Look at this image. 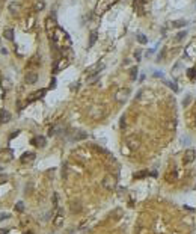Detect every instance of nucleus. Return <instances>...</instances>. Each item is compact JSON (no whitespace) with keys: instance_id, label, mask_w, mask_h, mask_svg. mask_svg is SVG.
<instances>
[{"instance_id":"412c9836","label":"nucleus","mask_w":196,"mask_h":234,"mask_svg":"<svg viewBox=\"0 0 196 234\" xmlns=\"http://www.w3.org/2000/svg\"><path fill=\"white\" fill-rule=\"evenodd\" d=\"M130 79L134 82V80L137 79V67H133V68H130Z\"/></svg>"},{"instance_id":"f03ea898","label":"nucleus","mask_w":196,"mask_h":234,"mask_svg":"<svg viewBox=\"0 0 196 234\" xmlns=\"http://www.w3.org/2000/svg\"><path fill=\"white\" fill-rule=\"evenodd\" d=\"M128 97H130V89L128 88H122L115 94V100H116L118 103H125L128 100Z\"/></svg>"},{"instance_id":"4468645a","label":"nucleus","mask_w":196,"mask_h":234,"mask_svg":"<svg viewBox=\"0 0 196 234\" xmlns=\"http://www.w3.org/2000/svg\"><path fill=\"white\" fill-rule=\"evenodd\" d=\"M20 8H21V5H20V3L12 2V3L9 5V8H8V9H9V12H11L12 15H17V14L20 12Z\"/></svg>"},{"instance_id":"473e14b6","label":"nucleus","mask_w":196,"mask_h":234,"mask_svg":"<svg viewBox=\"0 0 196 234\" xmlns=\"http://www.w3.org/2000/svg\"><path fill=\"white\" fill-rule=\"evenodd\" d=\"M9 218V214L8 213H2V216H0V221H3V219H8Z\"/></svg>"},{"instance_id":"a878e982","label":"nucleus","mask_w":196,"mask_h":234,"mask_svg":"<svg viewBox=\"0 0 196 234\" xmlns=\"http://www.w3.org/2000/svg\"><path fill=\"white\" fill-rule=\"evenodd\" d=\"M137 41H139L140 44H146V42H148L146 37H145V35H142V33H139V35H137Z\"/></svg>"},{"instance_id":"b1692460","label":"nucleus","mask_w":196,"mask_h":234,"mask_svg":"<svg viewBox=\"0 0 196 234\" xmlns=\"http://www.w3.org/2000/svg\"><path fill=\"white\" fill-rule=\"evenodd\" d=\"M175 178H176V172H175V171H172V172H169V174L166 175V180H167L169 183H174Z\"/></svg>"},{"instance_id":"ea45409f","label":"nucleus","mask_w":196,"mask_h":234,"mask_svg":"<svg viewBox=\"0 0 196 234\" xmlns=\"http://www.w3.org/2000/svg\"><path fill=\"white\" fill-rule=\"evenodd\" d=\"M0 169H2V168H0Z\"/></svg>"},{"instance_id":"e433bc0d","label":"nucleus","mask_w":196,"mask_h":234,"mask_svg":"<svg viewBox=\"0 0 196 234\" xmlns=\"http://www.w3.org/2000/svg\"><path fill=\"white\" fill-rule=\"evenodd\" d=\"M163 74L162 73H160V71H157V73H154V77H162Z\"/></svg>"},{"instance_id":"aec40b11","label":"nucleus","mask_w":196,"mask_h":234,"mask_svg":"<svg viewBox=\"0 0 196 234\" xmlns=\"http://www.w3.org/2000/svg\"><path fill=\"white\" fill-rule=\"evenodd\" d=\"M148 175H151L148 171H140V172H136L133 177H134L136 180H139V178H145V177H148Z\"/></svg>"},{"instance_id":"ddd939ff","label":"nucleus","mask_w":196,"mask_h":234,"mask_svg":"<svg viewBox=\"0 0 196 234\" xmlns=\"http://www.w3.org/2000/svg\"><path fill=\"white\" fill-rule=\"evenodd\" d=\"M69 207H71V212H73V213H80V212H82V202H80V201L69 202Z\"/></svg>"},{"instance_id":"f257e3e1","label":"nucleus","mask_w":196,"mask_h":234,"mask_svg":"<svg viewBox=\"0 0 196 234\" xmlns=\"http://www.w3.org/2000/svg\"><path fill=\"white\" fill-rule=\"evenodd\" d=\"M116 184H118V178L112 174H107L103 178V187L106 190H115V189H116Z\"/></svg>"},{"instance_id":"7ed1b4c3","label":"nucleus","mask_w":196,"mask_h":234,"mask_svg":"<svg viewBox=\"0 0 196 234\" xmlns=\"http://www.w3.org/2000/svg\"><path fill=\"white\" fill-rule=\"evenodd\" d=\"M139 145H140V142H139V139H137L136 136H130V138L127 139V147H128L130 150L136 151V150L139 148Z\"/></svg>"},{"instance_id":"7c9ffc66","label":"nucleus","mask_w":196,"mask_h":234,"mask_svg":"<svg viewBox=\"0 0 196 234\" xmlns=\"http://www.w3.org/2000/svg\"><path fill=\"white\" fill-rule=\"evenodd\" d=\"M53 88H56V79L55 77L51 79V83H50V89H53Z\"/></svg>"},{"instance_id":"4be33fe9","label":"nucleus","mask_w":196,"mask_h":234,"mask_svg":"<svg viewBox=\"0 0 196 234\" xmlns=\"http://www.w3.org/2000/svg\"><path fill=\"white\" fill-rule=\"evenodd\" d=\"M97 38H98V33H97V32H92V33H91V37H89V47H92V46H94L95 41H97Z\"/></svg>"},{"instance_id":"a19ab883","label":"nucleus","mask_w":196,"mask_h":234,"mask_svg":"<svg viewBox=\"0 0 196 234\" xmlns=\"http://www.w3.org/2000/svg\"><path fill=\"white\" fill-rule=\"evenodd\" d=\"M3 2H5V0H3Z\"/></svg>"},{"instance_id":"4c0bfd02","label":"nucleus","mask_w":196,"mask_h":234,"mask_svg":"<svg viewBox=\"0 0 196 234\" xmlns=\"http://www.w3.org/2000/svg\"><path fill=\"white\" fill-rule=\"evenodd\" d=\"M0 234H8V231H6V230H3V228H2V230H0Z\"/></svg>"},{"instance_id":"393cba45","label":"nucleus","mask_w":196,"mask_h":234,"mask_svg":"<svg viewBox=\"0 0 196 234\" xmlns=\"http://www.w3.org/2000/svg\"><path fill=\"white\" fill-rule=\"evenodd\" d=\"M164 85H166V86H169V88H171V89H172L174 92H176V91H178V86H176L175 83H172V82H169V80H164Z\"/></svg>"},{"instance_id":"c85d7f7f","label":"nucleus","mask_w":196,"mask_h":234,"mask_svg":"<svg viewBox=\"0 0 196 234\" xmlns=\"http://www.w3.org/2000/svg\"><path fill=\"white\" fill-rule=\"evenodd\" d=\"M8 181V175L6 174H0V184H3Z\"/></svg>"},{"instance_id":"f3484780","label":"nucleus","mask_w":196,"mask_h":234,"mask_svg":"<svg viewBox=\"0 0 196 234\" xmlns=\"http://www.w3.org/2000/svg\"><path fill=\"white\" fill-rule=\"evenodd\" d=\"M3 37H5L8 41H14V30H12V29H5V30H3Z\"/></svg>"},{"instance_id":"c9c22d12","label":"nucleus","mask_w":196,"mask_h":234,"mask_svg":"<svg viewBox=\"0 0 196 234\" xmlns=\"http://www.w3.org/2000/svg\"><path fill=\"white\" fill-rule=\"evenodd\" d=\"M134 56H136V60H140V51H139V50L134 53Z\"/></svg>"},{"instance_id":"f8f14e48","label":"nucleus","mask_w":196,"mask_h":234,"mask_svg":"<svg viewBox=\"0 0 196 234\" xmlns=\"http://www.w3.org/2000/svg\"><path fill=\"white\" fill-rule=\"evenodd\" d=\"M46 92H47V89H39V91L33 92V95H30V97H29V100H27V101H35V100H38V98L44 97V94H46Z\"/></svg>"},{"instance_id":"dca6fc26","label":"nucleus","mask_w":196,"mask_h":234,"mask_svg":"<svg viewBox=\"0 0 196 234\" xmlns=\"http://www.w3.org/2000/svg\"><path fill=\"white\" fill-rule=\"evenodd\" d=\"M44 8H46V2L44 0H35V5H33V9L36 11V12H39V11H42Z\"/></svg>"},{"instance_id":"39448f33","label":"nucleus","mask_w":196,"mask_h":234,"mask_svg":"<svg viewBox=\"0 0 196 234\" xmlns=\"http://www.w3.org/2000/svg\"><path fill=\"white\" fill-rule=\"evenodd\" d=\"M35 152H24V154L21 156V159H20V162L23 165H29V163H32V162L35 160Z\"/></svg>"},{"instance_id":"9b49d317","label":"nucleus","mask_w":196,"mask_h":234,"mask_svg":"<svg viewBox=\"0 0 196 234\" xmlns=\"http://www.w3.org/2000/svg\"><path fill=\"white\" fill-rule=\"evenodd\" d=\"M86 138H88L86 131H83V130H74V134H73L74 141H82V139H86Z\"/></svg>"},{"instance_id":"c756f323","label":"nucleus","mask_w":196,"mask_h":234,"mask_svg":"<svg viewBox=\"0 0 196 234\" xmlns=\"http://www.w3.org/2000/svg\"><path fill=\"white\" fill-rule=\"evenodd\" d=\"M186 33H187L186 30H183V32H180V33H178V35H176V41H181V39L186 37Z\"/></svg>"},{"instance_id":"5701e85b","label":"nucleus","mask_w":196,"mask_h":234,"mask_svg":"<svg viewBox=\"0 0 196 234\" xmlns=\"http://www.w3.org/2000/svg\"><path fill=\"white\" fill-rule=\"evenodd\" d=\"M187 76L190 80H196V68H189L187 70Z\"/></svg>"},{"instance_id":"cd10ccee","label":"nucleus","mask_w":196,"mask_h":234,"mask_svg":"<svg viewBox=\"0 0 196 234\" xmlns=\"http://www.w3.org/2000/svg\"><path fill=\"white\" fill-rule=\"evenodd\" d=\"M23 210H24L23 202H17V204H15V212H20V213H21Z\"/></svg>"},{"instance_id":"6e6552de","label":"nucleus","mask_w":196,"mask_h":234,"mask_svg":"<svg viewBox=\"0 0 196 234\" xmlns=\"http://www.w3.org/2000/svg\"><path fill=\"white\" fill-rule=\"evenodd\" d=\"M195 157H196L195 150H187L186 154H184V162H186V163H192V162L195 160Z\"/></svg>"},{"instance_id":"a211bd4d","label":"nucleus","mask_w":196,"mask_h":234,"mask_svg":"<svg viewBox=\"0 0 196 234\" xmlns=\"http://www.w3.org/2000/svg\"><path fill=\"white\" fill-rule=\"evenodd\" d=\"M39 65V56H33L32 60H30V64L27 65V68H36Z\"/></svg>"},{"instance_id":"1a4fd4ad","label":"nucleus","mask_w":196,"mask_h":234,"mask_svg":"<svg viewBox=\"0 0 196 234\" xmlns=\"http://www.w3.org/2000/svg\"><path fill=\"white\" fill-rule=\"evenodd\" d=\"M11 121V113L8 112V110H0V124H6V122H9Z\"/></svg>"},{"instance_id":"bb28decb","label":"nucleus","mask_w":196,"mask_h":234,"mask_svg":"<svg viewBox=\"0 0 196 234\" xmlns=\"http://www.w3.org/2000/svg\"><path fill=\"white\" fill-rule=\"evenodd\" d=\"M186 24H187V21H184V20H178V21H175V23H174L175 27H184Z\"/></svg>"},{"instance_id":"0eeeda50","label":"nucleus","mask_w":196,"mask_h":234,"mask_svg":"<svg viewBox=\"0 0 196 234\" xmlns=\"http://www.w3.org/2000/svg\"><path fill=\"white\" fill-rule=\"evenodd\" d=\"M0 157H2V160L5 162V163L11 162V160L14 159V156H12V150H3L2 152H0Z\"/></svg>"},{"instance_id":"58836bf2","label":"nucleus","mask_w":196,"mask_h":234,"mask_svg":"<svg viewBox=\"0 0 196 234\" xmlns=\"http://www.w3.org/2000/svg\"><path fill=\"white\" fill-rule=\"evenodd\" d=\"M26 234H33V233H30V231H29V233H26Z\"/></svg>"},{"instance_id":"2f4dec72","label":"nucleus","mask_w":196,"mask_h":234,"mask_svg":"<svg viewBox=\"0 0 196 234\" xmlns=\"http://www.w3.org/2000/svg\"><path fill=\"white\" fill-rule=\"evenodd\" d=\"M124 127H125V116L121 118V129H124Z\"/></svg>"},{"instance_id":"9d476101","label":"nucleus","mask_w":196,"mask_h":234,"mask_svg":"<svg viewBox=\"0 0 196 234\" xmlns=\"http://www.w3.org/2000/svg\"><path fill=\"white\" fill-rule=\"evenodd\" d=\"M32 143L35 147H38V148H42V147H46V138L44 136H36L35 139H32Z\"/></svg>"},{"instance_id":"72a5a7b5","label":"nucleus","mask_w":196,"mask_h":234,"mask_svg":"<svg viewBox=\"0 0 196 234\" xmlns=\"http://www.w3.org/2000/svg\"><path fill=\"white\" fill-rule=\"evenodd\" d=\"M190 100H192V97H190V95H189V97H186V98H184V103H183V104L186 106L187 103H190Z\"/></svg>"},{"instance_id":"20e7f679","label":"nucleus","mask_w":196,"mask_h":234,"mask_svg":"<svg viewBox=\"0 0 196 234\" xmlns=\"http://www.w3.org/2000/svg\"><path fill=\"white\" fill-rule=\"evenodd\" d=\"M24 82L27 85H35L38 82V74L33 73V71H29V73L26 74V77H24Z\"/></svg>"},{"instance_id":"2eb2a0df","label":"nucleus","mask_w":196,"mask_h":234,"mask_svg":"<svg viewBox=\"0 0 196 234\" xmlns=\"http://www.w3.org/2000/svg\"><path fill=\"white\" fill-rule=\"evenodd\" d=\"M89 113H91V116H92V118H95V119H98V118H101V116H103V112H101V109H100L98 106H95Z\"/></svg>"},{"instance_id":"f704fd0d","label":"nucleus","mask_w":196,"mask_h":234,"mask_svg":"<svg viewBox=\"0 0 196 234\" xmlns=\"http://www.w3.org/2000/svg\"><path fill=\"white\" fill-rule=\"evenodd\" d=\"M166 125H167L169 129H174V127H175V121H172V122H169V124H166Z\"/></svg>"},{"instance_id":"6ab92c4d","label":"nucleus","mask_w":196,"mask_h":234,"mask_svg":"<svg viewBox=\"0 0 196 234\" xmlns=\"http://www.w3.org/2000/svg\"><path fill=\"white\" fill-rule=\"evenodd\" d=\"M2 86H3V89H5V91H9V89L12 88L11 80H9V79H3V80H2Z\"/></svg>"},{"instance_id":"423d86ee","label":"nucleus","mask_w":196,"mask_h":234,"mask_svg":"<svg viewBox=\"0 0 196 234\" xmlns=\"http://www.w3.org/2000/svg\"><path fill=\"white\" fill-rule=\"evenodd\" d=\"M64 219H65V216H64V212L62 210H59L57 212V214L55 216V219H53V225H55V227H62V225H64Z\"/></svg>"}]
</instances>
